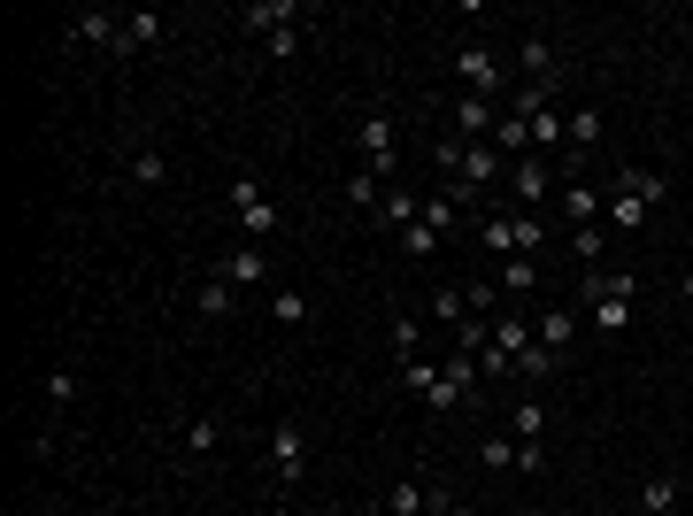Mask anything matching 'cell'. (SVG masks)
Wrapping results in <instances>:
<instances>
[{
	"mask_svg": "<svg viewBox=\"0 0 693 516\" xmlns=\"http://www.w3.org/2000/svg\"><path fill=\"white\" fill-rule=\"evenodd\" d=\"M355 147L370 154V178H386V186H393V169H401V154H393V124H386L378 109H370V116L355 124Z\"/></svg>",
	"mask_w": 693,
	"mask_h": 516,
	"instance_id": "cell-6",
	"label": "cell"
},
{
	"mask_svg": "<svg viewBox=\"0 0 693 516\" xmlns=\"http://www.w3.org/2000/svg\"><path fill=\"white\" fill-rule=\"evenodd\" d=\"M270 470H278V486H293V478L308 470V432H301L293 416L278 424V432H270Z\"/></svg>",
	"mask_w": 693,
	"mask_h": 516,
	"instance_id": "cell-7",
	"label": "cell"
},
{
	"mask_svg": "<svg viewBox=\"0 0 693 516\" xmlns=\"http://www.w3.org/2000/svg\"><path fill=\"white\" fill-rule=\"evenodd\" d=\"M193 309H201L209 324H224V316L239 309V286H224V278H201V293H193Z\"/></svg>",
	"mask_w": 693,
	"mask_h": 516,
	"instance_id": "cell-20",
	"label": "cell"
},
{
	"mask_svg": "<svg viewBox=\"0 0 693 516\" xmlns=\"http://www.w3.org/2000/svg\"><path fill=\"white\" fill-rule=\"evenodd\" d=\"M431 501H440V486H424V478H401V486L386 493V516H424Z\"/></svg>",
	"mask_w": 693,
	"mask_h": 516,
	"instance_id": "cell-17",
	"label": "cell"
},
{
	"mask_svg": "<svg viewBox=\"0 0 693 516\" xmlns=\"http://www.w3.org/2000/svg\"><path fill=\"white\" fill-rule=\"evenodd\" d=\"M270 316H278V324H286V331H301V324H308V316H316V301H308V293H301V286H278V293H270Z\"/></svg>",
	"mask_w": 693,
	"mask_h": 516,
	"instance_id": "cell-21",
	"label": "cell"
},
{
	"mask_svg": "<svg viewBox=\"0 0 693 516\" xmlns=\"http://www.w3.org/2000/svg\"><path fill=\"white\" fill-rule=\"evenodd\" d=\"M162 178H169V154L162 147H139L131 154V186H162Z\"/></svg>",
	"mask_w": 693,
	"mask_h": 516,
	"instance_id": "cell-29",
	"label": "cell"
},
{
	"mask_svg": "<svg viewBox=\"0 0 693 516\" xmlns=\"http://www.w3.org/2000/svg\"><path fill=\"white\" fill-rule=\"evenodd\" d=\"M547 147H563V116H555V109L532 116V154H547Z\"/></svg>",
	"mask_w": 693,
	"mask_h": 516,
	"instance_id": "cell-35",
	"label": "cell"
},
{
	"mask_svg": "<svg viewBox=\"0 0 693 516\" xmlns=\"http://www.w3.org/2000/svg\"><path fill=\"white\" fill-rule=\"evenodd\" d=\"M501 286H508V293H532V286H540V263H532V254H508Z\"/></svg>",
	"mask_w": 693,
	"mask_h": 516,
	"instance_id": "cell-33",
	"label": "cell"
},
{
	"mask_svg": "<svg viewBox=\"0 0 693 516\" xmlns=\"http://www.w3.org/2000/svg\"><path fill=\"white\" fill-rule=\"evenodd\" d=\"M563 370V355L555 348H540V339H532V348H525V363H516V386H547Z\"/></svg>",
	"mask_w": 693,
	"mask_h": 516,
	"instance_id": "cell-23",
	"label": "cell"
},
{
	"mask_svg": "<svg viewBox=\"0 0 693 516\" xmlns=\"http://www.w3.org/2000/svg\"><path fill=\"white\" fill-rule=\"evenodd\" d=\"M209 278H224V286H239V293H247V286H263V278H270V263H263V247L247 239V247H231V254H224Z\"/></svg>",
	"mask_w": 693,
	"mask_h": 516,
	"instance_id": "cell-8",
	"label": "cell"
},
{
	"mask_svg": "<svg viewBox=\"0 0 693 516\" xmlns=\"http://www.w3.org/2000/svg\"><path fill=\"white\" fill-rule=\"evenodd\" d=\"M670 508H678V478H670V470H655V478L640 486V516H670Z\"/></svg>",
	"mask_w": 693,
	"mask_h": 516,
	"instance_id": "cell-26",
	"label": "cell"
},
{
	"mask_svg": "<svg viewBox=\"0 0 693 516\" xmlns=\"http://www.w3.org/2000/svg\"><path fill=\"white\" fill-rule=\"evenodd\" d=\"M601 516H632V508H601Z\"/></svg>",
	"mask_w": 693,
	"mask_h": 516,
	"instance_id": "cell-45",
	"label": "cell"
},
{
	"mask_svg": "<svg viewBox=\"0 0 693 516\" xmlns=\"http://www.w3.org/2000/svg\"><path fill=\"white\" fill-rule=\"evenodd\" d=\"M455 85H463V93H478V101H493L501 85H508V62H501L493 47H463V54H455Z\"/></svg>",
	"mask_w": 693,
	"mask_h": 516,
	"instance_id": "cell-3",
	"label": "cell"
},
{
	"mask_svg": "<svg viewBox=\"0 0 693 516\" xmlns=\"http://www.w3.org/2000/svg\"><path fill=\"white\" fill-rule=\"evenodd\" d=\"M478 386H486V370H478V355H463V348H448V363H440V386H431V401L424 408H470L478 401Z\"/></svg>",
	"mask_w": 693,
	"mask_h": 516,
	"instance_id": "cell-2",
	"label": "cell"
},
{
	"mask_svg": "<svg viewBox=\"0 0 693 516\" xmlns=\"http://www.w3.org/2000/svg\"><path fill=\"white\" fill-rule=\"evenodd\" d=\"M346 201L378 216V201H386V178H370V169H355V178H346Z\"/></svg>",
	"mask_w": 693,
	"mask_h": 516,
	"instance_id": "cell-30",
	"label": "cell"
},
{
	"mask_svg": "<svg viewBox=\"0 0 693 516\" xmlns=\"http://www.w3.org/2000/svg\"><path fill=\"white\" fill-rule=\"evenodd\" d=\"M593 301H640V278H632V270H593V278H585V309H593Z\"/></svg>",
	"mask_w": 693,
	"mask_h": 516,
	"instance_id": "cell-16",
	"label": "cell"
},
{
	"mask_svg": "<svg viewBox=\"0 0 693 516\" xmlns=\"http://www.w3.org/2000/svg\"><path fill=\"white\" fill-rule=\"evenodd\" d=\"M632 324V301H593V331H625Z\"/></svg>",
	"mask_w": 693,
	"mask_h": 516,
	"instance_id": "cell-39",
	"label": "cell"
},
{
	"mask_svg": "<svg viewBox=\"0 0 693 516\" xmlns=\"http://www.w3.org/2000/svg\"><path fill=\"white\" fill-rule=\"evenodd\" d=\"M563 139H570V147H593V139H601V109H570Z\"/></svg>",
	"mask_w": 693,
	"mask_h": 516,
	"instance_id": "cell-34",
	"label": "cell"
},
{
	"mask_svg": "<svg viewBox=\"0 0 693 516\" xmlns=\"http://www.w3.org/2000/svg\"><path fill=\"white\" fill-rule=\"evenodd\" d=\"M186 448H193V455H216V448H224V424H216V416H193V424H186Z\"/></svg>",
	"mask_w": 693,
	"mask_h": 516,
	"instance_id": "cell-31",
	"label": "cell"
},
{
	"mask_svg": "<svg viewBox=\"0 0 693 516\" xmlns=\"http://www.w3.org/2000/svg\"><path fill=\"white\" fill-rule=\"evenodd\" d=\"M478 463H486V470H516V440H508V432H493V440L478 448Z\"/></svg>",
	"mask_w": 693,
	"mask_h": 516,
	"instance_id": "cell-36",
	"label": "cell"
},
{
	"mask_svg": "<svg viewBox=\"0 0 693 516\" xmlns=\"http://www.w3.org/2000/svg\"><path fill=\"white\" fill-rule=\"evenodd\" d=\"M162 39V16L154 9H139V16H124V39H116V54H147Z\"/></svg>",
	"mask_w": 693,
	"mask_h": 516,
	"instance_id": "cell-19",
	"label": "cell"
},
{
	"mask_svg": "<svg viewBox=\"0 0 693 516\" xmlns=\"http://www.w3.org/2000/svg\"><path fill=\"white\" fill-rule=\"evenodd\" d=\"M293 24H301V0H254V9H247V32L254 39H278Z\"/></svg>",
	"mask_w": 693,
	"mask_h": 516,
	"instance_id": "cell-12",
	"label": "cell"
},
{
	"mask_svg": "<svg viewBox=\"0 0 693 516\" xmlns=\"http://www.w3.org/2000/svg\"><path fill=\"white\" fill-rule=\"evenodd\" d=\"M678 293H685V301H693V270H685V278H678Z\"/></svg>",
	"mask_w": 693,
	"mask_h": 516,
	"instance_id": "cell-44",
	"label": "cell"
},
{
	"mask_svg": "<svg viewBox=\"0 0 693 516\" xmlns=\"http://www.w3.org/2000/svg\"><path fill=\"white\" fill-rule=\"evenodd\" d=\"M448 516H478V508H470V501H448Z\"/></svg>",
	"mask_w": 693,
	"mask_h": 516,
	"instance_id": "cell-42",
	"label": "cell"
},
{
	"mask_svg": "<svg viewBox=\"0 0 693 516\" xmlns=\"http://www.w3.org/2000/svg\"><path fill=\"white\" fill-rule=\"evenodd\" d=\"M516 70H525V85H563V62H555V39H525L516 47Z\"/></svg>",
	"mask_w": 693,
	"mask_h": 516,
	"instance_id": "cell-10",
	"label": "cell"
},
{
	"mask_svg": "<svg viewBox=\"0 0 693 516\" xmlns=\"http://www.w3.org/2000/svg\"><path fill=\"white\" fill-rule=\"evenodd\" d=\"M508 440L547 448V401H540V393H516V408H508Z\"/></svg>",
	"mask_w": 693,
	"mask_h": 516,
	"instance_id": "cell-9",
	"label": "cell"
},
{
	"mask_svg": "<svg viewBox=\"0 0 693 516\" xmlns=\"http://www.w3.org/2000/svg\"><path fill=\"white\" fill-rule=\"evenodd\" d=\"M501 224H508V254H532V263H540V247H547V224H540L532 209H501ZM508 254H501V263H508Z\"/></svg>",
	"mask_w": 693,
	"mask_h": 516,
	"instance_id": "cell-11",
	"label": "cell"
},
{
	"mask_svg": "<svg viewBox=\"0 0 693 516\" xmlns=\"http://www.w3.org/2000/svg\"><path fill=\"white\" fill-rule=\"evenodd\" d=\"M393 378H401L416 401H431V386H440V363H431V355H408V363H393Z\"/></svg>",
	"mask_w": 693,
	"mask_h": 516,
	"instance_id": "cell-24",
	"label": "cell"
},
{
	"mask_svg": "<svg viewBox=\"0 0 693 516\" xmlns=\"http://www.w3.org/2000/svg\"><path fill=\"white\" fill-rule=\"evenodd\" d=\"M431 162H440V178H455V169H463V139H440V147H431Z\"/></svg>",
	"mask_w": 693,
	"mask_h": 516,
	"instance_id": "cell-41",
	"label": "cell"
},
{
	"mask_svg": "<svg viewBox=\"0 0 693 516\" xmlns=\"http://www.w3.org/2000/svg\"><path fill=\"white\" fill-rule=\"evenodd\" d=\"M70 39H85V47H116V39H124V16H109V9H77V16H70Z\"/></svg>",
	"mask_w": 693,
	"mask_h": 516,
	"instance_id": "cell-14",
	"label": "cell"
},
{
	"mask_svg": "<svg viewBox=\"0 0 693 516\" xmlns=\"http://www.w3.org/2000/svg\"><path fill=\"white\" fill-rule=\"evenodd\" d=\"M408 355H424V324L416 316H393V363H408Z\"/></svg>",
	"mask_w": 693,
	"mask_h": 516,
	"instance_id": "cell-32",
	"label": "cell"
},
{
	"mask_svg": "<svg viewBox=\"0 0 693 516\" xmlns=\"http://www.w3.org/2000/svg\"><path fill=\"white\" fill-rule=\"evenodd\" d=\"M493 147H501V154H508V162H525V154H532V124H525V116H508V109H501V124H493Z\"/></svg>",
	"mask_w": 693,
	"mask_h": 516,
	"instance_id": "cell-22",
	"label": "cell"
},
{
	"mask_svg": "<svg viewBox=\"0 0 693 516\" xmlns=\"http://www.w3.org/2000/svg\"><path fill=\"white\" fill-rule=\"evenodd\" d=\"M263 47H270V54H278V62H293V54H301V47H308V32H301V24H293V32H278V39H263Z\"/></svg>",
	"mask_w": 693,
	"mask_h": 516,
	"instance_id": "cell-40",
	"label": "cell"
},
{
	"mask_svg": "<svg viewBox=\"0 0 693 516\" xmlns=\"http://www.w3.org/2000/svg\"><path fill=\"white\" fill-rule=\"evenodd\" d=\"M440 247H448V239H440V231H431L424 216H416V224L401 231V254H408V263H431V254H440Z\"/></svg>",
	"mask_w": 693,
	"mask_h": 516,
	"instance_id": "cell-28",
	"label": "cell"
},
{
	"mask_svg": "<svg viewBox=\"0 0 693 516\" xmlns=\"http://www.w3.org/2000/svg\"><path fill=\"white\" fill-rule=\"evenodd\" d=\"M532 339H540V348H555V355H570L578 316H570V309H540V316H532Z\"/></svg>",
	"mask_w": 693,
	"mask_h": 516,
	"instance_id": "cell-15",
	"label": "cell"
},
{
	"mask_svg": "<svg viewBox=\"0 0 693 516\" xmlns=\"http://www.w3.org/2000/svg\"><path fill=\"white\" fill-rule=\"evenodd\" d=\"M547 193H563V186H555V169H547V154L508 162V201H516V209H532V216H540V201H547Z\"/></svg>",
	"mask_w": 693,
	"mask_h": 516,
	"instance_id": "cell-4",
	"label": "cell"
},
{
	"mask_svg": "<svg viewBox=\"0 0 693 516\" xmlns=\"http://www.w3.org/2000/svg\"><path fill=\"white\" fill-rule=\"evenodd\" d=\"M670 193V178H663V169H625V178H617V193H609V209H601V216H609L617 231H640L647 216H655V201Z\"/></svg>",
	"mask_w": 693,
	"mask_h": 516,
	"instance_id": "cell-1",
	"label": "cell"
},
{
	"mask_svg": "<svg viewBox=\"0 0 693 516\" xmlns=\"http://www.w3.org/2000/svg\"><path fill=\"white\" fill-rule=\"evenodd\" d=\"M431 324H448V331H463V324H470V293L440 286V293H431Z\"/></svg>",
	"mask_w": 693,
	"mask_h": 516,
	"instance_id": "cell-27",
	"label": "cell"
},
{
	"mask_svg": "<svg viewBox=\"0 0 693 516\" xmlns=\"http://www.w3.org/2000/svg\"><path fill=\"white\" fill-rule=\"evenodd\" d=\"M493 124H501V109H493V101H478V93H463V101H455V139H470V147H478V139H493Z\"/></svg>",
	"mask_w": 693,
	"mask_h": 516,
	"instance_id": "cell-13",
	"label": "cell"
},
{
	"mask_svg": "<svg viewBox=\"0 0 693 516\" xmlns=\"http://www.w3.org/2000/svg\"><path fill=\"white\" fill-rule=\"evenodd\" d=\"M601 247H609V239H601V224H578V231H570V254H578V263H601Z\"/></svg>",
	"mask_w": 693,
	"mask_h": 516,
	"instance_id": "cell-38",
	"label": "cell"
},
{
	"mask_svg": "<svg viewBox=\"0 0 693 516\" xmlns=\"http://www.w3.org/2000/svg\"><path fill=\"white\" fill-rule=\"evenodd\" d=\"M416 216H424V201H416V193H401V186H386V209H378V224H386V231H408Z\"/></svg>",
	"mask_w": 693,
	"mask_h": 516,
	"instance_id": "cell-25",
	"label": "cell"
},
{
	"mask_svg": "<svg viewBox=\"0 0 693 516\" xmlns=\"http://www.w3.org/2000/svg\"><path fill=\"white\" fill-rule=\"evenodd\" d=\"M224 201H231V216H239V231H247V239H270V231H278V209L263 201V186H254V178H231V193H224Z\"/></svg>",
	"mask_w": 693,
	"mask_h": 516,
	"instance_id": "cell-5",
	"label": "cell"
},
{
	"mask_svg": "<svg viewBox=\"0 0 693 516\" xmlns=\"http://www.w3.org/2000/svg\"><path fill=\"white\" fill-rule=\"evenodd\" d=\"M424 224H431V231H440V239H448V231L463 224V209H455V201L440 193V201H424Z\"/></svg>",
	"mask_w": 693,
	"mask_h": 516,
	"instance_id": "cell-37",
	"label": "cell"
},
{
	"mask_svg": "<svg viewBox=\"0 0 693 516\" xmlns=\"http://www.w3.org/2000/svg\"><path fill=\"white\" fill-rule=\"evenodd\" d=\"M555 201H563V209H570V231H578V224H593V216H601V209H609V201H601V193H593V186H578V178H563V193H555Z\"/></svg>",
	"mask_w": 693,
	"mask_h": 516,
	"instance_id": "cell-18",
	"label": "cell"
},
{
	"mask_svg": "<svg viewBox=\"0 0 693 516\" xmlns=\"http://www.w3.org/2000/svg\"><path fill=\"white\" fill-rule=\"evenodd\" d=\"M424 516H448V493H440V501H431V508H424Z\"/></svg>",
	"mask_w": 693,
	"mask_h": 516,
	"instance_id": "cell-43",
	"label": "cell"
}]
</instances>
